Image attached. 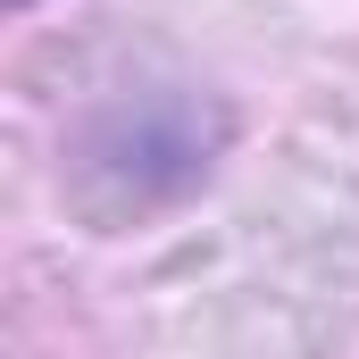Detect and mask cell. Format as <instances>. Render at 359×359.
Returning <instances> with one entry per match:
<instances>
[{
	"mask_svg": "<svg viewBox=\"0 0 359 359\" xmlns=\"http://www.w3.org/2000/svg\"><path fill=\"white\" fill-rule=\"evenodd\" d=\"M8 8H25V0H8Z\"/></svg>",
	"mask_w": 359,
	"mask_h": 359,
	"instance_id": "6da1fadb",
	"label": "cell"
}]
</instances>
